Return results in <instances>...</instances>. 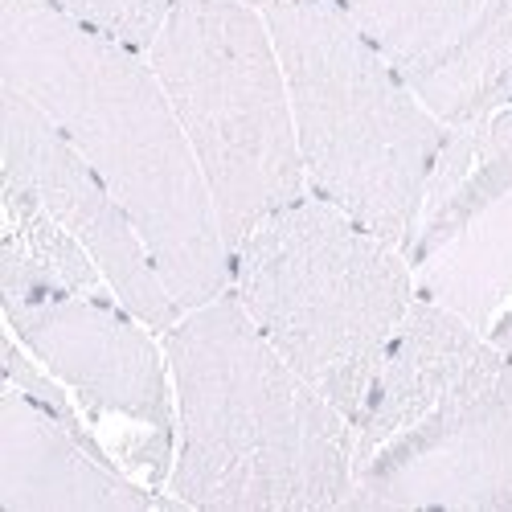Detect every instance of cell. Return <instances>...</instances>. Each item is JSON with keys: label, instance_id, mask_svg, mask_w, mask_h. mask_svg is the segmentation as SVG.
Masks as SVG:
<instances>
[{"label": "cell", "instance_id": "6da1fadb", "mask_svg": "<svg viewBox=\"0 0 512 512\" xmlns=\"http://www.w3.org/2000/svg\"><path fill=\"white\" fill-rule=\"evenodd\" d=\"M0 82L29 95L103 177L181 312L230 291L218 209L148 54L50 0H0Z\"/></svg>", "mask_w": 512, "mask_h": 512}, {"label": "cell", "instance_id": "7a4b0ae2", "mask_svg": "<svg viewBox=\"0 0 512 512\" xmlns=\"http://www.w3.org/2000/svg\"><path fill=\"white\" fill-rule=\"evenodd\" d=\"M177 398L173 496L193 508L300 512L353 496V422L250 324L234 295L164 332Z\"/></svg>", "mask_w": 512, "mask_h": 512}, {"label": "cell", "instance_id": "3957f363", "mask_svg": "<svg viewBox=\"0 0 512 512\" xmlns=\"http://www.w3.org/2000/svg\"><path fill=\"white\" fill-rule=\"evenodd\" d=\"M373 508H512V361L414 295L353 418V496Z\"/></svg>", "mask_w": 512, "mask_h": 512}, {"label": "cell", "instance_id": "277c9868", "mask_svg": "<svg viewBox=\"0 0 512 512\" xmlns=\"http://www.w3.org/2000/svg\"><path fill=\"white\" fill-rule=\"evenodd\" d=\"M263 17L283 62L308 193L406 246L447 123L422 107L340 0H287Z\"/></svg>", "mask_w": 512, "mask_h": 512}, {"label": "cell", "instance_id": "5b68a950", "mask_svg": "<svg viewBox=\"0 0 512 512\" xmlns=\"http://www.w3.org/2000/svg\"><path fill=\"white\" fill-rule=\"evenodd\" d=\"M230 295L267 345L353 422L418 287L402 246L308 193L230 246Z\"/></svg>", "mask_w": 512, "mask_h": 512}, {"label": "cell", "instance_id": "8992f818", "mask_svg": "<svg viewBox=\"0 0 512 512\" xmlns=\"http://www.w3.org/2000/svg\"><path fill=\"white\" fill-rule=\"evenodd\" d=\"M148 62L201 164L226 246L308 197L287 78L263 9L177 0Z\"/></svg>", "mask_w": 512, "mask_h": 512}, {"label": "cell", "instance_id": "52a82bcc", "mask_svg": "<svg viewBox=\"0 0 512 512\" xmlns=\"http://www.w3.org/2000/svg\"><path fill=\"white\" fill-rule=\"evenodd\" d=\"M414 287L488 332L512 300V103L447 127L410 238Z\"/></svg>", "mask_w": 512, "mask_h": 512}, {"label": "cell", "instance_id": "ba28073f", "mask_svg": "<svg viewBox=\"0 0 512 512\" xmlns=\"http://www.w3.org/2000/svg\"><path fill=\"white\" fill-rule=\"evenodd\" d=\"M9 332L95 418L144 431L164 455L177 447V398L168 353L119 300L41 295L5 304Z\"/></svg>", "mask_w": 512, "mask_h": 512}, {"label": "cell", "instance_id": "9c48e42d", "mask_svg": "<svg viewBox=\"0 0 512 512\" xmlns=\"http://www.w3.org/2000/svg\"><path fill=\"white\" fill-rule=\"evenodd\" d=\"M0 127H5V144H0L5 185L33 197L58 226H66L91 250V259L103 267L127 312L140 316L152 332L173 328L185 312L164 287L140 230L103 185V177L58 132V123L29 95L0 82Z\"/></svg>", "mask_w": 512, "mask_h": 512}, {"label": "cell", "instance_id": "30bf717a", "mask_svg": "<svg viewBox=\"0 0 512 512\" xmlns=\"http://www.w3.org/2000/svg\"><path fill=\"white\" fill-rule=\"evenodd\" d=\"M439 123L512 103V0H340Z\"/></svg>", "mask_w": 512, "mask_h": 512}, {"label": "cell", "instance_id": "8fae6325", "mask_svg": "<svg viewBox=\"0 0 512 512\" xmlns=\"http://www.w3.org/2000/svg\"><path fill=\"white\" fill-rule=\"evenodd\" d=\"M160 500L127 480L82 431L5 381L0 398V508L5 512H140Z\"/></svg>", "mask_w": 512, "mask_h": 512}, {"label": "cell", "instance_id": "7c38bea8", "mask_svg": "<svg viewBox=\"0 0 512 512\" xmlns=\"http://www.w3.org/2000/svg\"><path fill=\"white\" fill-rule=\"evenodd\" d=\"M0 287L5 304L41 300V295H91V300H119L103 267L91 259L66 226L21 189L5 185V234H0Z\"/></svg>", "mask_w": 512, "mask_h": 512}, {"label": "cell", "instance_id": "4fadbf2b", "mask_svg": "<svg viewBox=\"0 0 512 512\" xmlns=\"http://www.w3.org/2000/svg\"><path fill=\"white\" fill-rule=\"evenodd\" d=\"M50 5L78 21L82 29L148 54L177 0H50Z\"/></svg>", "mask_w": 512, "mask_h": 512}, {"label": "cell", "instance_id": "5bb4252c", "mask_svg": "<svg viewBox=\"0 0 512 512\" xmlns=\"http://www.w3.org/2000/svg\"><path fill=\"white\" fill-rule=\"evenodd\" d=\"M488 340H492V345L512 361V300H508V308L496 316V324L488 328Z\"/></svg>", "mask_w": 512, "mask_h": 512}, {"label": "cell", "instance_id": "9a60e30c", "mask_svg": "<svg viewBox=\"0 0 512 512\" xmlns=\"http://www.w3.org/2000/svg\"><path fill=\"white\" fill-rule=\"evenodd\" d=\"M246 5H254V9H271V5H287V0H246Z\"/></svg>", "mask_w": 512, "mask_h": 512}]
</instances>
